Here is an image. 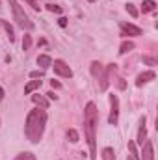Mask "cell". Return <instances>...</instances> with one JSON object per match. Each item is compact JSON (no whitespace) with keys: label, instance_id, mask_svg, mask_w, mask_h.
<instances>
[{"label":"cell","instance_id":"cell-1","mask_svg":"<svg viewBox=\"0 0 158 160\" xmlns=\"http://www.w3.org/2000/svg\"><path fill=\"white\" fill-rule=\"evenodd\" d=\"M97 123H99V112L95 102H87L84 110V134L86 142L89 145V158L97 160Z\"/></svg>","mask_w":158,"mask_h":160},{"label":"cell","instance_id":"cell-2","mask_svg":"<svg viewBox=\"0 0 158 160\" xmlns=\"http://www.w3.org/2000/svg\"><path fill=\"white\" fill-rule=\"evenodd\" d=\"M45 127H47V112H45V108L36 106L26 116V123H24L26 140L32 143H39L43 138V132H45Z\"/></svg>","mask_w":158,"mask_h":160},{"label":"cell","instance_id":"cell-3","mask_svg":"<svg viewBox=\"0 0 158 160\" xmlns=\"http://www.w3.org/2000/svg\"><path fill=\"white\" fill-rule=\"evenodd\" d=\"M9 2V8H11V13H13V21L17 22V26H21L22 30H26V32H30V30H34V22L28 19V15L24 13V9H22V6L17 2V0H7Z\"/></svg>","mask_w":158,"mask_h":160},{"label":"cell","instance_id":"cell-4","mask_svg":"<svg viewBox=\"0 0 158 160\" xmlns=\"http://www.w3.org/2000/svg\"><path fill=\"white\" fill-rule=\"evenodd\" d=\"M52 67H54V73L62 78H71L73 77V69L63 62V60H54L52 62Z\"/></svg>","mask_w":158,"mask_h":160},{"label":"cell","instance_id":"cell-5","mask_svg":"<svg viewBox=\"0 0 158 160\" xmlns=\"http://www.w3.org/2000/svg\"><path fill=\"white\" fill-rule=\"evenodd\" d=\"M117 121H119V99H117V95H110V116H108V123L110 125H117Z\"/></svg>","mask_w":158,"mask_h":160},{"label":"cell","instance_id":"cell-6","mask_svg":"<svg viewBox=\"0 0 158 160\" xmlns=\"http://www.w3.org/2000/svg\"><path fill=\"white\" fill-rule=\"evenodd\" d=\"M116 69H117V65H116V63H110V65L104 69V73H102V75H101V78H99V89H101V91H106V89H108L110 75H112Z\"/></svg>","mask_w":158,"mask_h":160},{"label":"cell","instance_id":"cell-7","mask_svg":"<svg viewBox=\"0 0 158 160\" xmlns=\"http://www.w3.org/2000/svg\"><path fill=\"white\" fill-rule=\"evenodd\" d=\"M141 147H143V151H141V160H155V147H153V142H151V140H145Z\"/></svg>","mask_w":158,"mask_h":160},{"label":"cell","instance_id":"cell-8","mask_svg":"<svg viewBox=\"0 0 158 160\" xmlns=\"http://www.w3.org/2000/svg\"><path fill=\"white\" fill-rule=\"evenodd\" d=\"M121 28H123V34L126 36H141L143 34V30L140 28V26H136V24H130V22H121Z\"/></svg>","mask_w":158,"mask_h":160},{"label":"cell","instance_id":"cell-9","mask_svg":"<svg viewBox=\"0 0 158 160\" xmlns=\"http://www.w3.org/2000/svg\"><path fill=\"white\" fill-rule=\"evenodd\" d=\"M155 71H145V73H141V75H138V78H136V86L138 88H141L143 84H147V82H151V80H155Z\"/></svg>","mask_w":158,"mask_h":160},{"label":"cell","instance_id":"cell-10","mask_svg":"<svg viewBox=\"0 0 158 160\" xmlns=\"http://www.w3.org/2000/svg\"><path fill=\"white\" fill-rule=\"evenodd\" d=\"M147 140V127H145V116L140 119V128H138V143L143 145V142Z\"/></svg>","mask_w":158,"mask_h":160},{"label":"cell","instance_id":"cell-11","mask_svg":"<svg viewBox=\"0 0 158 160\" xmlns=\"http://www.w3.org/2000/svg\"><path fill=\"white\" fill-rule=\"evenodd\" d=\"M41 84H43V80H41V78L39 80H37V78H32L28 84H26V86H24V93H26V95L34 93L36 89H39V88H41Z\"/></svg>","mask_w":158,"mask_h":160},{"label":"cell","instance_id":"cell-12","mask_svg":"<svg viewBox=\"0 0 158 160\" xmlns=\"http://www.w3.org/2000/svg\"><path fill=\"white\" fill-rule=\"evenodd\" d=\"M37 65L41 69H48L52 65V58L48 54H41V56H37Z\"/></svg>","mask_w":158,"mask_h":160},{"label":"cell","instance_id":"cell-13","mask_svg":"<svg viewBox=\"0 0 158 160\" xmlns=\"http://www.w3.org/2000/svg\"><path fill=\"white\" fill-rule=\"evenodd\" d=\"M102 73H104V67H102V63H101V62H91V75L99 80Z\"/></svg>","mask_w":158,"mask_h":160},{"label":"cell","instance_id":"cell-14","mask_svg":"<svg viewBox=\"0 0 158 160\" xmlns=\"http://www.w3.org/2000/svg\"><path fill=\"white\" fill-rule=\"evenodd\" d=\"M0 24L4 26V30H6V34H7V39H9V43H13V41H15V32H13V26H11L7 21H4V19H0Z\"/></svg>","mask_w":158,"mask_h":160},{"label":"cell","instance_id":"cell-15","mask_svg":"<svg viewBox=\"0 0 158 160\" xmlns=\"http://www.w3.org/2000/svg\"><path fill=\"white\" fill-rule=\"evenodd\" d=\"M32 101H34V104H37L39 108H45V110L48 108V101H47L43 95H39V93H37V95H32Z\"/></svg>","mask_w":158,"mask_h":160},{"label":"cell","instance_id":"cell-16","mask_svg":"<svg viewBox=\"0 0 158 160\" xmlns=\"http://www.w3.org/2000/svg\"><path fill=\"white\" fill-rule=\"evenodd\" d=\"M155 9H156V2L155 0H143V4H141V11L143 13H151Z\"/></svg>","mask_w":158,"mask_h":160},{"label":"cell","instance_id":"cell-17","mask_svg":"<svg viewBox=\"0 0 158 160\" xmlns=\"http://www.w3.org/2000/svg\"><path fill=\"white\" fill-rule=\"evenodd\" d=\"M134 41H123L121 43V47H119V54H126V52H130V50H134Z\"/></svg>","mask_w":158,"mask_h":160},{"label":"cell","instance_id":"cell-18","mask_svg":"<svg viewBox=\"0 0 158 160\" xmlns=\"http://www.w3.org/2000/svg\"><path fill=\"white\" fill-rule=\"evenodd\" d=\"M128 155L134 160L140 158V153H138V147H136V142H128Z\"/></svg>","mask_w":158,"mask_h":160},{"label":"cell","instance_id":"cell-19","mask_svg":"<svg viewBox=\"0 0 158 160\" xmlns=\"http://www.w3.org/2000/svg\"><path fill=\"white\" fill-rule=\"evenodd\" d=\"M102 160H116V153L112 147H104L102 149Z\"/></svg>","mask_w":158,"mask_h":160},{"label":"cell","instance_id":"cell-20","mask_svg":"<svg viewBox=\"0 0 158 160\" xmlns=\"http://www.w3.org/2000/svg\"><path fill=\"white\" fill-rule=\"evenodd\" d=\"M67 140H69L71 143H77V142H78V140H80L78 132H77L75 128H69V130H67Z\"/></svg>","mask_w":158,"mask_h":160},{"label":"cell","instance_id":"cell-21","mask_svg":"<svg viewBox=\"0 0 158 160\" xmlns=\"http://www.w3.org/2000/svg\"><path fill=\"white\" fill-rule=\"evenodd\" d=\"M125 9H126V13H128V15H130L132 19H136V17L140 15V13H138V9H136V6H134V4H130V2H128V4L125 6Z\"/></svg>","mask_w":158,"mask_h":160},{"label":"cell","instance_id":"cell-22","mask_svg":"<svg viewBox=\"0 0 158 160\" xmlns=\"http://www.w3.org/2000/svg\"><path fill=\"white\" fill-rule=\"evenodd\" d=\"M15 160H36V155H34V153H30V151H24V153L17 155V158H15Z\"/></svg>","mask_w":158,"mask_h":160},{"label":"cell","instance_id":"cell-23","mask_svg":"<svg viewBox=\"0 0 158 160\" xmlns=\"http://www.w3.org/2000/svg\"><path fill=\"white\" fill-rule=\"evenodd\" d=\"M30 47H32V38L24 36V39H22V50H30Z\"/></svg>","mask_w":158,"mask_h":160},{"label":"cell","instance_id":"cell-24","mask_svg":"<svg viewBox=\"0 0 158 160\" xmlns=\"http://www.w3.org/2000/svg\"><path fill=\"white\" fill-rule=\"evenodd\" d=\"M141 60H143L145 65H156V58L155 56H143Z\"/></svg>","mask_w":158,"mask_h":160},{"label":"cell","instance_id":"cell-25","mask_svg":"<svg viewBox=\"0 0 158 160\" xmlns=\"http://www.w3.org/2000/svg\"><path fill=\"white\" fill-rule=\"evenodd\" d=\"M47 9H48L50 13H58V15L62 13V8H60V6H54V4H47Z\"/></svg>","mask_w":158,"mask_h":160},{"label":"cell","instance_id":"cell-26","mask_svg":"<svg viewBox=\"0 0 158 160\" xmlns=\"http://www.w3.org/2000/svg\"><path fill=\"white\" fill-rule=\"evenodd\" d=\"M24 2H26L28 6H32V9H36V11H39V9H41V6H39V2H37V0H24Z\"/></svg>","mask_w":158,"mask_h":160},{"label":"cell","instance_id":"cell-27","mask_svg":"<svg viewBox=\"0 0 158 160\" xmlns=\"http://www.w3.org/2000/svg\"><path fill=\"white\" fill-rule=\"evenodd\" d=\"M30 78H43V71H32Z\"/></svg>","mask_w":158,"mask_h":160},{"label":"cell","instance_id":"cell-28","mask_svg":"<svg viewBox=\"0 0 158 160\" xmlns=\"http://www.w3.org/2000/svg\"><path fill=\"white\" fill-rule=\"evenodd\" d=\"M50 88H52V89H60V88H62V84H60V82H58V80H50Z\"/></svg>","mask_w":158,"mask_h":160},{"label":"cell","instance_id":"cell-29","mask_svg":"<svg viewBox=\"0 0 158 160\" xmlns=\"http://www.w3.org/2000/svg\"><path fill=\"white\" fill-rule=\"evenodd\" d=\"M58 24H60L62 28H65V26H67V19H65V17H60V21H58Z\"/></svg>","mask_w":158,"mask_h":160},{"label":"cell","instance_id":"cell-30","mask_svg":"<svg viewBox=\"0 0 158 160\" xmlns=\"http://www.w3.org/2000/svg\"><path fill=\"white\" fill-rule=\"evenodd\" d=\"M47 95H48V99H52V101H58V95H56L54 91H48Z\"/></svg>","mask_w":158,"mask_h":160},{"label":"cell","instance_id":"cell-31","mask_svg":"<svg viewBox=\"0 0 158 160\" xmlns=\"http://www.w3.org/2000/svg\"><path fill=\"white\" fill-rule=\"evenodd\" d=\"M119 88H121V89H125V88H126V84H125V80H119Z\"/></svg>","mask_w":158,"mask_h":160},{"label":"cell","instance_id":"cell-32","mask_svg":"<svg viewBox=\"0 0 158 160\" xmlns=\"http://www.w3.org/2000/svg\"><path fill=\"white\" fill-rule=\"evenodd\" d=\"M2 99H4V89L0 88V102H2Z\"/></svg>","mask_w":158,"mask_h":160},{"label":"cell","instance_id":"cell-33","mask_svg":"<svg viewBox=\"0 0 158 160\" xmlns=\"http://www.w3.org/2000/svg\"><path fill=\"white\" fill-rule=\"evenodd\" d=\"M87 2H95V0H87Z\"/></svg>","mask_w":158,"mask_h":160}]
</instances>
